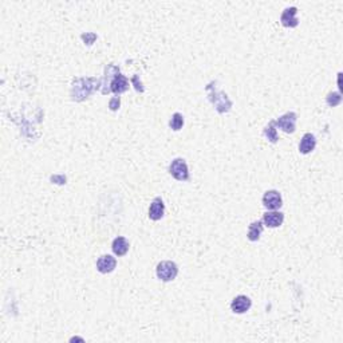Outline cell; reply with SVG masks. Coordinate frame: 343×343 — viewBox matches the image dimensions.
<instances>
[{
	"mask_svg": "<svg viewBox=\"0 0 343 343\" xmlns=\"http://www.w3.org/2000/svg\"><path fill=\"white\" fill-rule=\"evenodd\" d=\"M297 7H290L283 11L282 16H280V22L284 27H297L299 24V21L297 18Z\"/></svg>",
	"mask_w": 343,
	"mask_h": 343,
	"instance_id": "cell-11",
	"label": "cell"
},
{
	"mask_svg": "<svg viewBox=\"0 0 343 343\" xmlns=\"http://www.w3.org/2000/svg\"><path fill=\"white\" fill-rule=\"evenodd\" d=\"M95 83L98 81L95 78H77L74 81L71 89V97L74 101H83L85 98H87L91 94L98 86H95Z\"/></svg>",
	"mask_w": 343,
	"mask_h": 343,
	"instance_id": "cell-1",
	"label": "cell"
},
{
	"mask_svg": "<svg viewBox=\"0 0 343 343\" xmlns=\"http://www.w3.org/2000/svg\"><path fill=\"white\" fill-rule=\"evenodd\" d=\"M297 113L290 112V113H286L282 117L277 118L276 121H275V126H279L283 132L291 134L295 132V128H297Z\"/></svg>",
	"mask_w": 343,
	"mask_h": 343,
	"instance_id": "cell-5",
	"label": "cell"
},
{
	"mask_svg": "<svg viewBox=\"0 0 343 343\" xmlns=\"http://www.w3.org/2000/svg\"><path fill=\"white\" fill-rule=\"evenodd\" d=\"M165 213V204L161 197H156L149 208V219L153 221L161 220Z\"/></svg>",
	"mask_w": 343,
	"mask_h": 343,
	"instance_id": "cell-8",
	"label": "cell"
},
{
	"mask_svg": "<svg viewBox=\"0 0 343 343\" xmlns=\"http://www.w3.org/2000/svg\"><path fill=\"white\" fill-rule=\"evenodd\" d=\"M169 173L179 181H188L189 180V170L184 159H174L169 165Z\"/></svg>",
	"mask_w": 343,
	"mask_h": 343,
	"instance_id": "cell-4",
	"label": "cell"
},
{
	"mask_svg": "<svg viewBox=\"0 0 343 343\" xmlns=\"http://www.w3.org/2000/svg\"><path fill=\"white\" fill-rule=\"evenodd\" d=\"M315 146H317L315 136L311 133H306L300 139V143H299V152L302 154H308L313 152Z\"/></svg>",
	"mask_w": 343,
	"mask_h": 343,
	"instance_id": "cell-13",
	"label": "cell"
},
{
	"mask_svg": "<svg viewBox=\"0 0 343 343\" xmlns=\"http://www.w3.org/2000/svg\"><path fill=\"white\" fill-rule=\"evenodd\" d=\"M119 105H121V99H119V97H114L110 99V102H109V108H110V110L115 112V110L119 109Z\"/></svg>",
	"mask_w": 343,
	"mask_h": 343,
	"instance_id": "cell-19",
	"label": "cell"
},
{
	"mask_svg": "<svg viewBox=\"0 0 343 343\" xmlns=\"http://www.w3.org/2000/svg\"><path fill=\"white\" fill-rule=\"evenodd\" d=\"M128 89H129V81L126 79L125 75L121 74V72L117 74V75L112 79V82H110V91L115 92V94H121V92L126 91Z\"/></svg>",
	"mask_w": 343,
	"mask_h": 343,
	"instance_id": "cell-12",
	"label": "cell"
},
{
	"mask_svg": "<svg viewBox=\"0 0 343 343\" xmlns=\"http://www.w3.org/2000/svg\"><path fill=\"white\" fill-rule=\"evenodd\" d=\"M115 266H117V260L112 255H103L97 260V270L101 274H109L114 271Z\"/></svg>",
	"mask_w": 343,
	"mask_h": 343,
	"instance_id": "cell-10",
	"label": "cell"
},
{
	"mask_svg": "<svg viewBox=\"0 0 343 343\" xmlns=\"http://www.w3.org/2000/svg\"><path fill=\"white\" fill-rule=\"evenodd\" d=\"M263 205L270 210L280 209L283 205L282 195L277 190H267L263 196Z\"/></svg>",
	"mask_w": 343,
	"mask_h": 343,
	"instance_id": "cell-6",
	"label": "cell"
},
{
	"mask_svg": "<svg viewBox=\"0 0 343 343\" xmlns=\"http://www.w3.org/2000/svg\"><path fill=\"white\" fill-rule=\"evenodd\" d=\"M263 224H266L270 228H277L283 224L284 221V213L279 212V210H271V212H266L263 216Z\"/></svg>",
	"mask_w": 343,
	"mask_h": 343,
	"instance_id": "cell-7",
	"label": "cell"
},
{
	"mask_svg": "<svg viewBox=\"0 0 343 343\" xmlns=\"http://www.w3.org/2000/svg\"><path fill=\"white\" fill-rule=\"evenodd\" d=\"M169 126L173 129V130H176V132L183 128V126H184V117H183V114L174 113L173 115H172V119H170Z\"/></svg>",
	"mask_w": 343,
	"mask_h": 343,
	"instance_id": "cell-17",
	"label": "cell"
},
{
	"mask_svg": "<svg viewBox=\"0 0 343 343\" xmlns=\"http://www.w3.org/2000/svg\"><path fill=\"white\" fill-rule=\"evenodd\" d=\"M276 126H275V121H271V122L268 123L266 126V129H264V136H266L267 138H268V141H271L272 143H276L277 141H279V137H277V132H276Z\"/></svg>",
	"mask_w": 343,
	"mask_h": 343,
	"instance_id": "cell-16",
	"label": "cell"
},
{
	"mask_svg": "<svg viewBox=\"0 0 343 343\" xmlns=\"http://www.w3.org/2000/svg\"><path fill=\"white\" fill-rule=\"evenodd\" d=\"M206 92H208V98L209 101L216 106V110L219 113H226L232 106V102L229 101V98L227 97L226 92L219 91L216 90V87H213V82L209 83L206 86Z\"/></svg>",
	"mask_w": 343,
	"mask_h": 343,
	"instance_id": "cell-2",
	"label": "cell"
},
{
	"mask_svg": "<svg viewBox=\"0 0 343 343\" xmlns=\"http://www.w3.org/2000/svg\"><path fill=\"white\" fill-rule=\"evenodd\" d=\"M132 82H133V85L136 86V90H137V91H141V92L143 91L142 85H141V82H138V75H134L133 79H132Z\"/></svg>",
	"mask_w": 343,
	"mask_h": 343,
	"instance_id": "cell-20",
	"label": "cell"
},
{
	"mask_svg": "<svg viewBox=\"0 0 343 343\" xmlns=\"http://www.w3.org/2000/svg\"><path fill=\"white\" fill-rule=\"evenodd\" d=\"M261 232H263V221L257 220L251 223V226L248 227V240L251 241H257L260 239Z\"/></svg>",
	"mask_w": 343,
	"mask_h": 343,
	"instance_id": "cell-15",
	"label": "cell"
},
{
	"mask_svg": "<svg viewBox=\"0 0 343 343\" xmlns=\"http://www.w3.org/2000/svg\"><path fill=\"white\" fill-rule=\"evenodd\" d=\"M112 248H113V252L117 256H123V255H126V252L129 251V243L125 237L118 236V237H115L113 240Z\"/></svg>",
	"mask_w": 343,
	"mask_h": 343,
	"instance_id": "cell-14",
	"label": "cell"
},
{
	"mask_svg": "<svg viewBox=\"0 0 343 343\" xmlns=\"http://www.w3.org/2000/svg\"><path fill=\"white\" fill-rule=\"evenodd\" d=\"M251 299L248 297H246V295H239V297H236L235 299L232 300V303H230V308H232V311L236 314L247 313V311L251 308Z\"/></svg>",
	"mask_w": 343,
	"mask_h": 343,
	"instance_id": "cell-9",
	"label": "cell"
},
{
	"mask_svg": "<svg viewBox=\"0 0 343 343\" xmlns=\"http://www.w3.org/2000/svg\"><path fill=\"white\" fill-rule=\"evenodd\" d=\"M156 274H157V277L162 282H172L176 279L177 274H179V267L174 261L165 260L161 261L157 264V268H156Z\"/></svg>",
	"mask_w": 343,
	"mask_h": 343,
	"instance_id": "cell-3",
	"label": "cell"
},
{
	"mask_svg": "<svg viewBox=\"0 0 343 343\" xmlns=\"http://www.w3.org/2000/svg\"><path fill=\"white\" fill-rule=\"evenodd\" d=\"M342 101V97L339 92H330L327 95V103L330 106H337Z\"/></svg>",
	"mask_w": 343,
	"mask_h": 343,
	"instance_id": "cell-18",
	"label": "cell"
}]
</instances>
